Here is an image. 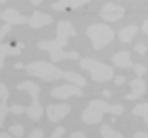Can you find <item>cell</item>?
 Returning <instances> with one entry per match:
<instances>
[{"mask_svg":"<svg viewBox=\"0 0 148 138\" xmlns=\"http://www.w3.org/2000/svg\"><path fill=\"white\" fill-rule=\"evenodd\" d=\"M130 87H131V92L123 97V98H127V100L140 98V97L145 94V91H147V85H145V81H143L140 77H137L136 80H133L131 83H130Z\"/></svg>","mask_w":148,"mask_h":138,"instance_id":"7c38bea8","label":"cell"},{"mask_svg":"<svg viewBox=\"0 0 148 138\" xmlns=\"http://www.w3.org/2000/svg\"><path fill=\"white\" fill-rule=\"evenodd\" d=\"M69 112H71V106L69 104H48V108H46L48 120L53 123L60 121V120L65 118Z\"/></svg>","mask_w":148,"mask_h":138,"instance_id":"9c48e42d","label":"cell"},{"mask_svg":"<svg viewBox=\"0 0 148 138\" xmlns=\"http://www.w3.org/2000/svg\"><path fill=\"white\" fill-rule=\"evenodd\" d=\"M133 138H148V133L147 132H136L133 135Z\"/></svg>","mask_w":148,"mask_h":138,"instance_id":"83f0119b","label":"cell"},{"mask_svg":"<svg viewBox=\"0 0 148 138\" xmlns=\"http://www.w3.org/2000/svg\"><path fill=\"white\" fill-rule=\"evenodd\" d=\"M86 37H90L92 49L99 51L114 40V31L105 23H92L86 28Z\"/></svg>","mask_w":148,"mask_h":138,"instance_id":"5b68a950","label":"cell"},{"mask_svg":"<svg viewBox=\"0 0 148 138\" xmlns=\"http://www.w3.org/2000/svg\"><path fill=\"white\" fill-rule=\"evenodd\" d=\"M91 0H59V2L53 3V9L54 11H65L66 8H71V9H76V8H80L82 5H85Z\"/></svg>","mask_w":148,"mask_h":138,"instance_id":"9a60e30c","label":"cell"},{"mask_svg":"<svg viewBox=\"0 0 148 138\" xmlns=\"http://www.w3.org/2000/svg\"><path fill=\"white\" fill-rule=\"evenodd\" d=\"M23 132H25V129H23L22 124H12V126L9 127V133L14 135L16 138H22L23 137Z\"/></svg>","mask_w":148,"mask_h":138,"instance_id":"44dd1931","label":"cell"},{"mask_svg":"<svg viewBox=\"0 0 148 138\" xmlns=\"http://www.w3.org/2000/svg\"><path fill=\"white\" fill-rule=\"evenodd\" d=\"M136 32H137L136 26L128 25V26H125V28H122V29L119 31V39H120L122 43H130V41L133 40V37L136 35Z\"/></svg>","mask_w":148,"mask_h":138,"instance_id":"2e32d148","label":"cell"},{"mask_svg":"<svg viewBox=\"0 0 148 138\" xmlns=\"http://www.w3.org/2000/svg\"><path fill=\"white\" fill-rule=\"evenodd\" d=\"M133 71L136 72V75H137V77H142L143 74H147V68L143 66V64L136 63V64H133Z\"/></svg>","mask_w":148,"mask_h":138,"instance_id":"7402d4cb","label":"cell"},{"mask_svg":"<svg viewBox=\"0 0 148 138\" xmlns=\"http://www.w3.org/2000/svg\"><path fill=\"white\" fill-rule=\"evenodd\" d=\"M49 23H53V17H51L49 14H45V12H40V11H36L29 17V20H28V25L31 28H34V29L43 28L46 25H49Z\"/></svg>","mask_w":148,"mask_h":138,"instance_id":"4fadbf2b","label":"cell"},{"mask_svg":"<svg viewBox=\"0 0 148 138\" xmlns=\"http://www.w3.org/2000/svg\"><path fill=\"white\" fill-rule=\"evenodd\" d=\"M147 49L148 48H145V45H143V43H137L136 46H134V51H136L137 54H140V55H145Z\"/></svg>","mask_w":148,"mask_h":138,"instance_id":"d4e9b609","label":"cell"},{"mask_svg":"<svg viewBox=\"0 0 148 138\" xmlns=\"http://www.w3.org/2000/svg\"><path fill=\"white\" fill-rule=\"evenodd\" d=\"M125 16V12H102L100 11V17L105 22H117Z\"/></svg>","mask_w":148,"mask_h":138,"instance_id":"d6986e66","label":"cell"},{"mask_svg":"<svg viewBox=\"0 0 148 138\" xmlns=\"http://www.w3.org/2000/svg\"><path fill=\"white\" fill-rule=\"evenodd\" d=\"M69 138H86V135L83 132L79 131V132H73L71 135H69Z\"/></svg>","mask_w":148,"mask_h":138,"instance_id":"484cf974","label":"cell"},{"mask_svg":"<svg viewBox=\"0 0 148 138\" xmlns=\"http://www.w3.org/2000/svg\"><path fill=\"white\" fill-rule=\"evenodd\" d=\"M77 32L74 26L66 20H60L57 23V35L54 40H42L37 43V49L46 51L51 57V62H62V60H79L77 52H65V46L68 43L69 37H74Z\"/></svg>","mask_w":148,"mask_h":138,"instance_id":"6da1fadb","label":"cell"},{"mask_svg":"<svg viewBox=\"0 0 148 138\" xmlns=\"http://www.w3.org/2000/svg\"><path fill=\"white\" fill-rule=\"evenodd\" d=\"M0 20H3L8 25H23V23H28L29 17L22 16L20 12H17L16 9H6V11L0 12Z\"/></svg>","mask_w":148,"mask_h":138,"instance_id":"30bf717a","label":"cell"},{"mask_svg":"<svg viewBox=\"0 0 148 138\" xmlns=\"http://www.w3.org/2000/svg\"><path fill=\"white\" fill-rule=\"evenodd\" d=\"M5 2H6V0H0V3H5Z\"/></svg>","mask_w":148,"mask_h":138,"instance_id":"836d02e7","label":"cell"},{"mask_svg":"<svg viewBox=\"0 0 148 138\" xmlns=\"http://www.w3.org/2000/svg\"><path fill=\"white\" fill-rule=\"evenodd\" d=\"M114 83H116V85H123V83H125V77L123 75H117V77H114Z\"/></svg>","mask_w":148,"mask_h":138,"instance_id":"4316f807","label":"cell"},{"mask_svg":"<svg viewBox=\"0 0 148 138\" xmlns=\"http://www.w3.org/2000/svg\"><path fill=\"white\" fill-rule=\"evenodd\" d=\"M142 29H143V32L148 35V20H145L143 22V25H142Z\"/></svg>","mask_w":148,"mask_h":138,"instance_id":"f1b7e54d","label":"cell"},{"mask_svg":"<svg viewBox=\"0 0 148 138\" xmlns=\"http://www.w3.org/2000/svg\"><path fill=\"white\" fill-rule=\"evenodd\" d=\"M103 97H110V91H103Z\"/></svg>","mask_w":148,"mask_h":138,"instance_id":"d6a6232c","label":"cell"},{"mask_svg":"<svg viewBox=\"0 0 148 138\" xmlns=\"http://www.w3.org/2000/svg\"><path fill=\"white\" fill-rule=\"evenodd\" d=\"M82 97L83 92L82 89L79 87L77 85H74V83H66V85H62V86H56L51 89V97L53 98H57V100H66L69 97Z\"/></svg>","mask_w":148,"mask_h":138,"instance_id":"52a82bcc","label":"cell"},{"mask_svg":"<svg viewBox=\"0 0 148 138\" xmlns=\"http://www.w3.org/2000/svg\"><path fill=\"white\" fill-rule=\"evenodd\" d=\"M131 112L137 117H142L145 124H148V103H140V104H136L133 108Z\"/></svg>","mask_w":148,"mask_h":138,"instance_id":"e0dca14e","label":"cell"},{"mask_svg":"<svg viewBox=\"0 0 148 138\" xmlns=\"http://www.w3.org/2000/svg\"><path fill=\"white\" fill-rule=\"evenodd\" d=\"M103 114H113V115H122L123 106L120 104H108L103 100H92L86 109L82 112V121L85 124H97L102 121Z\"/></svg>","mask_w":148,"mask_h":138,"instance_id":"277c9868","label":"cell"},{"mask_svg":"<svg viewBox=\"0 0 148 138\" xmlns=\"http://www.w3.org/2000/svg\"><path fill=\"white\" fill-rule=\"evenodd\" d=\"M29 2H31L32 5H36V6H37V5H40L42 2H43V0H29Z\"/></svg>","mask_w":148,"mask_h":138,"instance_id":"4dcf8cb0","label":"cell"},{"mask_svg":"<svg viewBox=\"0 0 148 138\" xmlns=\"http://www.w3.org/2000/svg\"><path fill=\"white\" fill-rule=\"evenodd\" d=\"M11 25H3L2 28H0V69L3 68V64H5V58L8 57V55H20V48H12V46H9V45H5L2 43V40H3V37L8 34L9 31H11Z\"/></svg>","mask_w":148,"mask_h":138,"instance_id":"ba28073f","label":"cell"},{"mask_svg":"<svg viewBox=\"0 0 148 138\" xmlns=\"http://www.w3.org/2000/svg\"><path fill=\"white\" fill-rule=\"evenodd\" d=\"M26 72L32 77H37L43 81H56V80H66L71 81L74 85H77L79 87L86 86V80L82 75H79L76 72L71 71H62L59 69L56 64L49 62H43V60H37L25 66Z\"/></svg>","mask_w":148,"mask_h":138,"instance_id":"7a4b0ae2","label":"cell"},{"mask_svg":"<svg viewBox=\"0 0 148 138\" xmlns=\"http://www.w3.org/2000/svg\"><path fill=\"white\" fill-rule=\"evenodd\" d=\"M28 138H43V132H42V129H32Z\"/></svg>","mask_w":148,"mask_h":138,"instance_id":"cb8c5ba5","label":"cell"},{"mask_svg":"<svg viewBox=\"0 0 148 138\" xmlns=\"http://www.w3.org/2000/svg\"><path fill=\"white\" fill-rule=\"evenodd\" d=\"M100 11L102 12H125V9L122 6H119V5L113 3V2H108L103 8L100 9Z\"/></svg>","mask_w":148,"mask_h":138,"instance_id":"ffe728a7","label":"cell"},{"mask_svg":"<svg viewBox=\"0 0 148 138\" xmlns=\"http://www.w3.org/2000/svg\"><path fill=\"white\" fill-rule=\"evenodd\" d=\"M22 68H25L23 63H16V69H22Z\"/></svg>","mask_w":148,"mask_h":138,"instance_id":"1f68e13d","label":"cell"},{"mask_svg":"<svg viewBox=\"0 0 148 138\" xmlns=\"http://www.w3.org/2000/svg\"><path fill=\"white\" fill-rule=\"evenodd\" d=\"M65 132H66V131H65V127L63 126H59V127H56V131L53 132V135H51L49 138H60Z\"/></svg>","mask_w":148,"mask_h":138,"instance_id":"603a6c76","label":"cell"},{"mask_svg":"<svg viewBox=\"0 0 148 138\" xmlns=\"http://www.w3.org/2000/svg\"><path fill=\"white\" fill-rule=\"evenodd\" d=\"M100 135L103 138H123V135H120L119 132L113 131L108 124H102L100 126Z\"/></svg>","mask_w":148,"mask_h":138,"instance_id":"ac0fdd59","label":"cell"},{"mask_svg":"<svg viewBox=\"0 0 148 138\" xmlns=\"http://www.w3.org/2000/svg\"><path fill=\"white\" fill-rule=\"evenodd\" d=\"M9 98V91L5 83H0V127L5 124V118H6V114L9 112V106L8 103Z\"/></svg>","mask_w":148,"mask_h":138,"instance_id":"8fae6325","label":"cell"},{"mask_svg":"<svg viewBox=\"0 0 148 138\" xmlns=\"http://www.w3.org/2000/svg\"><path fill=\"white\" fill-rule=\"evenodd\" d=\"M0 138H12V137L9 135L8 132H2V133H0Z\"/></svg>","mask_w":148,"mask_h":138,"instance_id":"f546056e","label":"cell"},{"mask_svg":"<svg viewBox=\"0 0 148 138\" xmlns=\"http://www.w3.org/2000/svg\"><path fill=\"white\" fill-rule=\"evenodd\" d=\"M80 68L90 72L91 78L97 83H105L114 78L113 68L96 58H80Z\"/></svg>","mask_w":148,"mask_h":138,"instance_id":"8992f818","label":"cell"},{"mask_svg":"<svg viewBox=\"0 0 148 138\" xmlns=\"http://www.w3.org/2000/svg\"><path fill=\"white\" fill-rule=\"evenodd\" d=\"M17 89L18 91H26L31 97V106H20V104H12L9 106V112L16 114V115H20V114H26L31 120H39L42 115H43V108H42L40 101H39V95H40V87L36 85L34 81H22L17 85Z\"/></svg>","mask_w":148,"mask_h":138,"instance_id":"3957f363","label":"cell"},{"mask_svg":"<svg viewBox=\"0 0 148 138\" xmlns=\"http://www.w3.org/2000/svg\"><path fill=\"white\" fill-rule=\"evenodd\" d=\"M111 62H113V64L117 68H133L131 55H130L128 51H120V52L114 54L113 57H111Z\"/></svg>","mask_w":148,"mask_h":138,"instance_id":"5bb4252c","label":"cell"}]
</instances>
